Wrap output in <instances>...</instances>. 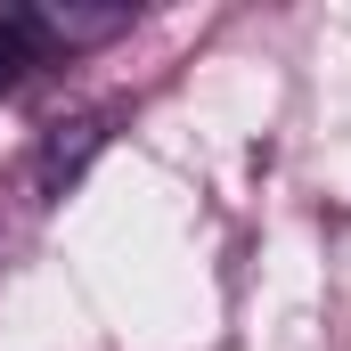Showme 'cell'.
<instances>
[{
	"mask_svg": "<svg viewBox=\"0 0 351 351\" xmlns=\"http://www.w3.org/2000/svg\"><path fill=\"white\" fill-rule=\"evenodd\" d=\"M25 16H33V33H41L49 58H58V49L74 58V49H98V41H114V33H131V8H123V0H114V8H74V0L58 8V0H41V8H25Z\"/></svg>",
	"mask_w": 351,
	"mask_h": 351,
	"instance_id": "6da1fadb",
	"label": "cell"
},
{
	"mask_svg": "<svg viewBox=\"0 0 351 351\" xmlns=\"http://www.w3.org/2000/svg\"><path fill=\"white\" fill-rule=\"evenodd\" d=\"M98 147H106V114H58V123H49V139H41V164H33V180L58 196V188L82 172Z\"/></svg>",
	"mask_w": 351,
	"mask_h": 351,
	"instance_id": "7a4b0ae2",
	"label": "cell"
},
{
	"mask_svg": "<svg viewBox=\"0 0 351 351\" xmlns=\"http://www.w3.org/2000/svg\"><path fill=\"white\" fill-rule=\"evenodd\" d=\"M33 66H49V49H41V33H33V16H25V8H0V90L25 82Z\"/></svg>",
	"mask_w": 351,
	"mask_h": 351,
	"instance_id": "3957f363",
	"label": "cell"
}]
</instances>
